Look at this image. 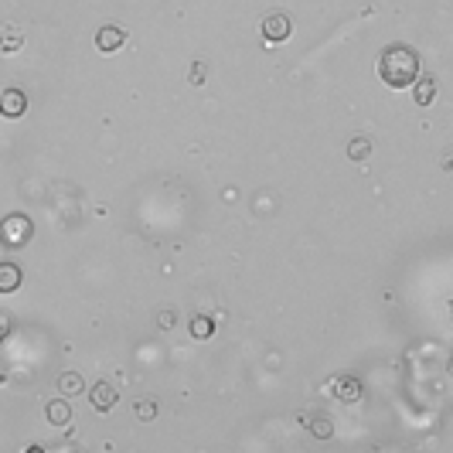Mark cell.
<instances>
[{"instance_id":"6da1fadb","label":"cell","mask_w":453,"mask_h":453,"mask_svg":"<svg viewBox=\"0 0 453 453\" xmlns=\"http://www.w3.org/2000/svg\"><path fill=\"white\" fill-rule=\"evenodd\" d=\"M378 79L388 89H409L419 79V55L409 45H388L378 55Z\"/></svg>"},{"instance_id":"7a4b0ae2","label":"cell","mask_w":453,"mask_h":453,"mask_svg":"<svg viewBox=\"0 0 453 453\" xmlns=\"http://www.w3.org/2000/svg\"><path fill=\"white\" fill-rule=\"evenodd\" d=\"M31 235H34V225H31V218H27L24 211H14V215H7V218L0 222V242L10 246V249L27 246Z\"/></svg>"},{"instance_id":"3957f363","label":"cell","mask_w":453,"mask_h":453,"mask_svg":"<svg viewBox=\"0 0 453 453\" xmlns=\"http://www.w3.org/2000/svg\"><path fill=\"white\" fill-rule=\"evenodd\" d=\"M259 31H263V38H266L270 45H283V41L290 38V31H293V17H290L286 10H270V14L263 17Z\"/></svg>"},{"instance_id":"277c9868","label":"cell","mask_w":453,"mask_h":453,"mask_svg":"<svg viewBox=\"0 0 453 453\" xmlns=\"http://www.w3.org/2000/svg\"><path fill=\"white\" fill-rule=\"evenodd\" d=\"M123 45H126V31H123V27L106 24V27L95 31V48H99L102 55H113V51H119Z\"/></svg>"},{"instance_id":"5b68a950","label":"cell","mask_w":453,"mask_h":453,"mask_svg":"<svg viewBox=\"0 0 453 453\" xmlns=\"http://www.w3.org/2000/svg\"><path fill=\"white\" fill-rule=\"evenodd\" d=\"M116 399H119V392L109 385V382H95L89 388V402L95 413H109L113 406H116Z\"/></svg>"},{"instance_id":"8992f818","label":"cell","mask_w":453,"mask_h":453,"mask_svg":"<svg viewBox=\"0 0 453 453\" xmlns=\"http://www.w3.org/2000/svg\"><path fill=\"white\" fill-rule=\"evenodd\" d=\"M24 109H27V95H24L21 89H3L0 92V116L17 119V116H24Z\"/></svg>"},{"instance_id":"52a82bcc","label":"cell","mask_w":453,"mask_h":453,"mask_svg":"<svg viewBox=\"0 0 453 453\" xmlns=\"http://www.w3.org/2000/svg\"><path fill=\"white\" fill-rule=\"evenodd\" d=\"M331 392H334L341 402H358V399H362V382H358L355 375H338V378L331 382Z\"/></svg>"},{"instance_id":"ba28073f","label":"cell","mask_w":453,"mask_h":453,"mask_svg":"<svg viewBox=\"0 0 453 453\" xmlns=\"http://www.w3.org/2000/svg\"><path fill=\"white\" fill-rule=\"evenodd\" d=\"M45 419H48L51 426H69V423H72V406H69V399H51V402L45 406Z\"/></svg>"},{"instance_id":"9c48e42d","label":"cell","mask_w":453,"mask_h":453,"mask_svg":"<svg viewBox=\"0 0 453 453\" xmlns=\"http://www.w3.org/2000/svg\"><path fill=\"white\" fill-rule=\"evenodd\" d=\"M58 392H62L65 399H76V395H82V392H86V382H82V375H79V371H62V375H58Z\"/></svg>"},{"instance_id":"30bf717a","label":"cell","mask_w":453,"mask_h":453,"mask_svg":"<svg viewBox=\"0 0 453 453\" xmlns=\"http://www.w3.org/2000/svg\"><path fill=\"white\" fill-rule=\"evenodd\" d=\"M24 48V34L14 27V24H3L0 27V51L3 55H14V51H21Z\"/></svg>"},{"instance_id":"8fae6325","label":"cell","mask_w":453,"mask_h":453,"mask_svg":"<svg viewBox=\"0 0 453 453\" xmlns=\"http://www.w3.org/2000/svg\"><path fill=\"white\" fill-rule=\"evenodd\" d=\"M21 266H14V263H0V293H14L17 286H21Z\"/></svg>"},{"instance_id":"7c38bea8","label":"cell","mask_w":453,"mask_h":453,"mask_svg":"<svg viewBox=\"0 0 453 453\" xmlns=\"http://www.w3.org/2000/svg\"><path fill=\"white\" fill-rule=\"evenodd\" d=\"M413 86H416V92H413V99H416L419 106H430V102L437 99V79H430V76L423 79V76H419V79H416Z\"/></svg>"},{"instance_id":"4fadbf2b","label":"cell","mask_w":453,"mask_h":453,"mask_svg":"<svg viewBox=\"0 0 453 453\" xmlns=\"http://www.w3.org/2000/svg\"><path fill=\"white\" fill-rule=\"evenodd\" d=\"M307 430H310V437H317V440H327V437L334 433V423H331L324 413H317V416H307Z\"/></svg>"},{"instance_id":"5bb4252c","label":"cell","mask_w":453,"mask_h":453,"mask_svg":"<svg viewBox=\"0 0 453 453\" xmlns=\"http://www.w3.org/2000/svg\"><path fill=\"white\" fill-rule=\"evenodd\" d=\"M211 334H215V321H211V317H205V314L191 317V338L205 341V338H211Z\"/></svg>"},{"instance_id":"9a60e30c","label":"cell","mask_w":453,"mask_h":453,"mask_svg":"<svg viewBox=\"0 0 453 453\" xmlns=\"http://www.w3.org/2000/svg\"><path fill=\"white\" fill-rule=\"evenodd\" d=\"M368 154H371V140H368L364 133H358V137L348 140V157H351V161H364Z\"/></svg>"},{"instance_id":"2e32d148","label":"cell","mask_w":453,"mask_h":453,"mask_svg":"<svg viewBox=\"0 0 453 453\" xmlns=\"http://www.w3.org/2000/svg\"><path fill=\"white\" fill-rule=\"evenodd\" d=\"M133 413H137V419H143V423H150V419L157 416V402H154L150 395H143V399H137V406H133Z\"/></svg>"},{"instance_id":"e0dca14e","label":"cell","mask_w":453,"mask_h":453,"mask_svg":"<svg viewBox=\"0 0 453 453\" xmlns=\"http://www.w3.org/2000/svg\"><path fill=\"white\" fill-rule=\"evenodd\" d=\"M174 324H178V314H174L171 307H164V310H157V327H161V331H171Z\"/></svg>"},{"instance_id":"ac0fdd59","label":"cell","mask_w":453,"mask_h":453,"mask_svg":"<svg viewBox=\"0 0 453 453\" xmlns=\"http://www.w3.org/2000/svg\"><path fill=\"white\" fill-rule=\"evenodd\" d=\"M191 82H194V86L205 82V65H201V62H194V69H191Z\"/></svg>"},{"instance_id":"d6986e66","label":"cell","mask_w":453,"mask_h":453,"mask_svg":"<svg viewBox=\"0 0 453 453\" xmlns=\"http://www.w3.org/2000/svg\"><path fill=\"white\" fill-rule=\"evenodd\" d=\"M10 334V321H7V314L0 310V345H3V338Z\"/></svg>"}]
</instances>
